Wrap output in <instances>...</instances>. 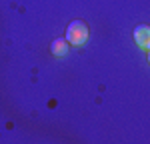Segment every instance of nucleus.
<instances>
[{
    "mask_svg": "<svg viewBox=\"0 0 150 144\" xmlns=\"http://www.w3.org/2000/svg\"><path fill=\"white\" fill-rule=\"evenodd\" d=\"M88 36H90V30H88V24L84 20H72L66 28V42L70 46H82L84 42H88Z\"/></svg>",
    "mask_w": 150,
    "mask_h": 144,
    "instance_id": "1",
    "label": "nucleus"
},
{
    "mask_svg": "<svg viewBox=\"0 0 150 144\" xmlns=\"http://www.w3.org/2000/svg\"><path fill=\"white\" fill-rule=\"evenodd\" d=\"M134 42L138 44L140 48H148V44H150V28L146 26V24H140L138 28L134 30Z\"/></svg>",
    "mask_w": 150,
    "mask_h": 144,
    "instance_id": "2",
    "label": "nucleus"
},
{
    "mask_svg": "<svg viewBox=\"0 0 150 144\" xmlns=\"http://www.w3.org/2000/svg\"><path fill=\"white\" fill-rule=\"evenodd\" d=\"M68 46H70V44L64 40V38H56V40L52 42V46H50V52H52L54 56H66Z\"/></svg>",
    "mask_w": 150,
    "mask_h": 144,
    "instance_id": "3",
    "label": "nucleus"
}]
</instances>
